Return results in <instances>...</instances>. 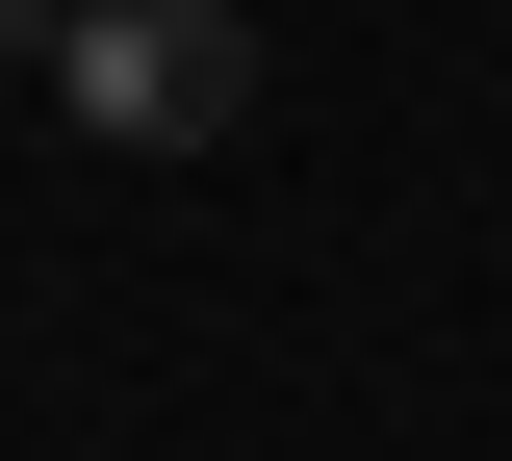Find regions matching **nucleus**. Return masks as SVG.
I'll list each match as a JSON object with an SVG mask.
<instances>
[{
  "label": "nucleus",
  "instance_id": "nucleus-2",
  "mask_svg": "<svg viewBox=\"0 0 512 461\" xmlns=\"http://www.w3.org/2000/svg\"><path fill=\"white\" fill-rule=\"evenodd\" d=\"M0 77H52V0H0Z\"/></svg>",
  "mask_w": 512,
  "mask_h": 461
},
{
  "label": "nucleus",
  "instance_id": "nucleus-1",
  "mask_svg": "<svg viewBox=\"0 0 512 461\" xmlns=\"http://www.w3.org/2000/svg\"><path fill=\"white\" fill-rule=\"evenodd\" d=\"M52 103L103 154H231L256 129V26L231 0H52Z\"/></svg>",
  "mask_w": 512,
  "mask_h": 461
}]
</instances>
